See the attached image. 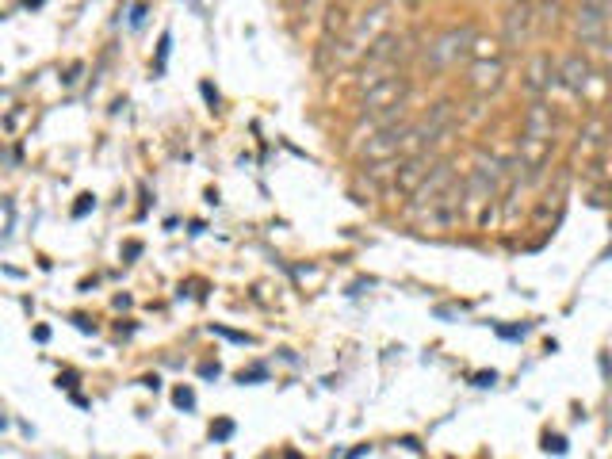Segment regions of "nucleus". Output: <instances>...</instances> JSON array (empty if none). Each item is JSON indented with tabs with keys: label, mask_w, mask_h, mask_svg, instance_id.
Wrapping results in <instances>:
<instances>
[{
	"label": "nucleus",
	"mask_w": 612,
	"mask_h": 459,
	"mask_svg": "<svg viewBox=\"0 0 612 459\" xmlns=\"http://www.w3.org/2000/svg\"><path fill=\"white\" fill-rule=\"evenodd\" d=\"M391 12H394L391 0H379V4H375V8H368L360 20L349 23L345 39L337 43V62H360V58L368 54V46H372L379 35H387Z\"/></svg>",
	"instance_id": "obj_1"
},
{
	"label": "nucleus",
	"mask_w": 612,
	"mask_h": 459,
	"mask_svg": "<svg viewBox=\"0 0 612 459\" xmlns=\"http://www.w3.org/2000/svg\"><path fill=\"white\" fill-rule=\"evenodd\" d=\"M475 43H479V35H475L471 23L452 27V31H444L440 39H433V46L425 50V66H429V73H444V69L459 66V58H463Z\"/></svg>",
	"instance_id": "obj_2"
},
{
	"label": "nucleus",
	"mask_w": 612,
	"mask_h": 459,
	"mask_svg": "<svg viewBox=\"0 0 612 459\" xmlns=\"http://www.w3.org/2000/svg\"><path fill=\"white\" fill-rule=\"evenodd\" d=\"M463 203H467V188H463L459 180H452V184H448L429 207H421L417 215H421L425 226H433V230H452L459 222V215H463Z\"/></svg>",
	"instance_id": "obj_3"
},
{
	"label": "nucleus",
	"mask_w": 612,
	"mask_h": 459,
	"mask_svg": "<svg viewBox=\"0 0 612 459\" xmlns=\"http://www.w3.org/2000/svg\"><path fill=\"white\" fill-rule=\"evenodd\" d=\"M406 142H410V123H391V127H379L372 131V138L364 142L360 157L364 161H391V157H406Z\"/></svg>",
	"instance_id": "obj_4"
},
{
	"label": "nucleus",
	"mask_w": 612,
	"mask_h": 459,
	"mask_svg": "<svg viewBox=\"0 0 612 459\" xmlns=\"http://www.w3.org/2000/svg\"><path fill=\"white\" fill-rule=\"evenodd\" d=\"M609 8H605V0H578V8H574V35L582 39V43H605L609 39Z\"/></svg>",
	"instance_id": "obj_5"
},
{
	"label": "nucleus",
	"mask_w": 612,
	"mask_h": 459,
	"mask_svg": "<svg viewBox=\"0 0 612 459\" xmlns=\"http://www.w3.org/2000/svg\"><path fill=\"white\" fill-rule=\"evenodd\" d=\"M505 169H498V161L490 157H479V165H475V173L467 176V203H490L494 199V192H498V180H502Z\"/></svg>",
	"instance_id": "obj_6"
},
{
	"label": "nucleus",
	"mask_w": 612,
	"mask_h": 459,
	"mask_svg": "<svg viewBox=\"0 0 612 459\" xmlns=\"http://www.w3.org/2000/svg\"><path fill=\"white\" fill-rule=\"evenodd\" d=\"M536 8H532V0H517L509 12H505L502 20V35L509 46H521L532 39V31H536Z\"/></svg>",
	"instance_id": "obj_7"
},
{
	"label": "nucleus",
	"mask_w": 612,
	"mask_h": 459,
	"mask_svg": "<svg viewBox=\"0 0 612 459\" xmlns=\"http://www.w3.org/2000/svg\"><path fill=\"white\" fill-rule=\"evenodd\" d=\"M559 85V62L551 58V54H536V58H528L525 66V88L540 100L544 92Z\"/></svg>",
	"instance_id": "obj_8"
},
{
	"label": "nucleus",
	"mask_w": 612,
	"mask_h": 459,
	"mask_svg": "<svg viewBox=\"0 0 612 459\" xmlns=\"http://www.w3.org/2000/svg\"><path fill=\"white\" fill-rule=\"evenodd\" d=\"M448 184H452V161H437V165H433V169L425 173V180L417 184V192H414V203H410V211H414V215H417L421 207H429V203H433V199H437L440 192L448 188Z\"/></svg>",
	"instance_id": "obj_9"
},
{
	"label": "nucleus",
	"mask_w": 612,
	"mask_h": 459,
	"mask_svg": "<svg viewBox=\"0 0 612 459\" xmlns=\"http://www.w3.org/2000/svg\"><path fill=\"white\" fill-rule=\"evenodd\" d=\"M590 77H593V69L582 54H567V58L559 62V85L567 88V92H574V96H582V88L590 85Z\"/></svg>",
	"instance_id": "obj_10"
},
{
	"label": "nucleus",
	"mask_w": 612,
	"mask_h": 459,
	"mask_svg": "<svg viewBox=\"0 0 612 459\" xmlns=\"http://www.w3.org/2000/svg\"><path fill=\"white\" fill-rule=\"evenodd\" d=\"M547 138H551V108L536 100L525 115V146H544Z\"/></svg>",
	"instance_id": "obj_11"
},
{
	"label": "nucleus",
	"mask_w": 612,
	"mask_h": 459,
	"mask_svg": "<svg viewBox=\"0 0 612 459\" xmlns=\"http://www.w3.org/2000/svg\"><path fill=\"white\" fill-rule=\"evenodd\" d=\"M502 77H505V66L498 58H490V62H475L471 73H467V81L475 92H498L502 88Z\"/></svg>",
	"instance_id": "obj_12"
},
{
	"label": "nucleus",
	"mask_w": 612,
	"mask_h": 459,
	"mask_svg": "<svg viewBox=\"0 0 612 459\" xmlns=\"http://www.w3.org/2000/svg\"><path fill=\"white\" fill-rule=\"evenodd\" d=\"M349 31V12L345 4H329L326 12V43H333V35H345Z\"/></svg>",
	"instance_id": "obj_13"
},
{
	"label": "nucleus",
	"mask_w": 612,
	"mask_h": 459,
	"mask_svg": "<svg viewBox=\"0 0 612 459\" xmlns=\"http://www.w3.org/2000/svg\"><path fill=\"white\" fill-rule=\"evenodd\" d=\"M559 12H563V4H559V0H544V4L536 8V20H540V27H547V23L555 27V23H559Z\"/></svg>",
	"instance_id": "obj_14"
},
{
	"label": "nucleus",
	"mask_w": 612,
	"mask_h": 459,
	"mask_svg": "<svg viewBox=\"0 0 612 459\" xmlns=\"http://www.w3.org/2000/svg\"><path fill=\"white\" fill-rule=\"evenodd\" d=\"M173 402L180 406V410H192V406H196V394L188 391V387H180V391L173 394Z\"/></svg>",
	"instance_id": "obj_15"
},
{
	"label": "nucleus",
	"mask_w": 612,
	"mask_h": 459,
	"mask_svg": "<svg viewBox=\"0 0 612 459\" xmlns=\"http://www.w3.org/2000/svg\"><path fill=\"white\" fill-rule=\"evenodd\" d=\"M551 448H555V452H567V444H563V437H547V452H551Z\"/></svg>",
	"instance_id": "obj_16"
},
{
	"label": "nucleus",
	"mask_w": 612,
	"mask_h": 459,
	"mask_svg": "<svg viewBox=\"0 0 612 459\" xmlns=\"http://www.w3.org/2000/svg\"><path fill=\"white\" fill-rule=\"evenodd\" d=\"M605 8H609V16H612V0H605Z\"/></svg>",
	"instance_id": "obj_17"
}]
</instances>
